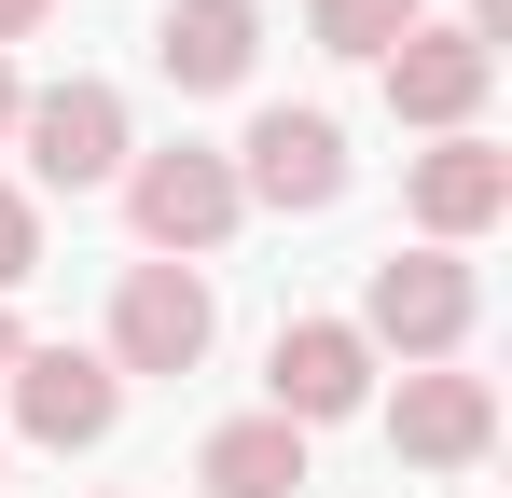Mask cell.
I'll return each instance as SVG.
<instances>
[{"label":"cell","mask_w":512,"mask_h":498,"mask_svg":"<svg viewBox=\"0 0 512 498\" xmlns=\"http://www.w3.org/2000/svg\"><path fill=\"white\" fill-rule=\"evenodd\" d=\"M14 153H28V194H97V180H125V97L97 70L70 83H28V111H14Z\"/></svg>","instance_id":"3"},{"label":"cell","mask_w":512,"mask_h":498,"mask_svg":"<svg viewBox=\"0 0 512 498\" xmlns=\"http://www.w3.org/2000/svg\"><path fill=\"white\" fill-rule=\"evenodd\" d=\"M42 14H56V0H0V56H14V42H28Z\"/></svg>","instance_id":"16"},{"label":"cell","mask_w":512,"mask_h":498,"mask_svg":"<svg viewBox=\"0 0 512 498\" xmlns=\"http://www.w3.org/2000/svg\"><path fill=\"white\" fill-rule=\"evenodd\" d=\"M222 166H236V194H250V208H277V222H319V208L346 194V125L319 111V97H263V111H250V139H236Z\"/></svg>","instance_id":"4"},{"label":"cell","mask_w":512,"mask_h":498,"mask_svg":"<svg viewBox=\"0 0 512 498\" xmlns=\"http://www.w3.org/2000/svg\"><path fill=\"white\" fill-rule=\"evenodd\" d=\"M402 28H429V0H319L305 14V42H333V56H388Z\"/></svg>","instance_id":"13"},{"label":"cell","mask_w":512,"mask_h":498,"mask_svg":"<svg viewBox=\"0 0 512 498\" xmlns=\"http://www.w3.org/2000/svg\"><path fill=\"white\" fill-rule=\"evenodd\" d=\"M14 429L42 443V457H84L125 429V374L97 360V346H28L14 360Z\"/></svg>","instance_id":"7"},{"label":"cell","mask_w":512,"mask_h":498,"mask_svg":"<svg viewBox=\"0 0 512 498\" xmlns=\"http://www.w3.org/2000/svg\"><path fill=\"white\" fill-rule=\"evenodd\" d=\"M14 111H28V83H14V56H0V139H14Z\"/></svg>","instance_id":"18"},{"label":"cell","mask_w":512,"mask_h":498,"mask_svg":"<svg viewBox=\"0 0 512 498\" xmlns=\"http://www.w3.org/2000/svg\"><path fill=\"white\" fill-rule=\"evenodd\" d=\"M14 360H28V319H14V305H0V388H14Z\"/></svg>","instance_id":"17"},{"label":"cell","mask_w":512,"mask_h":498,"mask_svg":"<svg viewBox=\"0 0 512 498\" xmlns=\"http://www.w3.org/2000/svg\"><path fill=\"white\" fill-rule=\"evenodd\" d=\"M194 485H208V498H291V485H305V429H277V415H222V429L194 443Z\"/></svg>","instance_id":"12"},{"label":"cell","mask_w":512,"mask_h":498,"mask_svg":"<svg viewBox=\"0 0 512 498\" xmlns=\"http://www.w3.org/2000/svg\"><path fill=\"white\" fill-rule=\"evenodd\" d=\"M402 208H416V249H471L485 222H512V153L471 125V139H429L416 180H402Z\"/></svg>","instance_id":"9"},{"label":"cell","mask_w":512,"mask_h":498,"mask_svg":"<svg viewBox=\"0 0 512 498\" xmlns=\"http://www.w3.org/2000/svg\"><path fill=\"white\" fill-rule=\"evenodd\" d=\"M360 402H374V346L346 319H277V346H263V415H277V429H346Z\"/></svg>","instance_id":"6"},{"label":"cell","mask_w":512,"mask_h":498,"mask_svg":"<svg viewBox=\"0 0 512 498\" xmlns=\"http://www.w3.org/2000/svg\"><path fill=\"white\" fill-rule=\"evenodd\" d=\"M222 346V305H208V263H125V291H111V374H194Z\"/></svg>","instance_id":"5"},{"label":"cell","mask_w":512,"mask_h":498,"mask_svg":"<svg viewBox=\"0 0 512 498\" xmlns=\"http://www.w3.org/2000/svg\"><path fill=\"white\" fill-rule=\"evenodd\" d=\"M457 28H471V42H485V56H499V42H512V0H471V14H457Z\"/></svg>","instance_id":"15"},{"label":"cell","mask_w":512,"mask_h":498,"mask_svg":"<svg viewBox=\"0 0 512 498\" xmlns=\"http://www.w3.org/2000/svg\"><path fill=\"white\" fill-rule=\"evenodd\" d=\"M388 443H402V471H485V443H499V388L457 374V360H416L402 402H388Z\"/></svg>","instance_id":"8"},{"label":"cell","mask_w":512,"mask_h":498,"mask_svg":"<svg viewBox=\"0 0 512 498\" xmlns=\"http://www.w3.org/2000/svg\"><path fill=\"white\" fill-rule=\"evenodd\" d=\"M125 222H139V263H208L250 222V194L208 139H167V153H125Z\"/></svg>","instance_id":"1"},{"label":"cell","mask_w":512,"mask_h":498,"mask_svg":"<svg viewBox=\"0 0 512 498\" xmlns=\"http://www.w3.org/2000/svg\"><path fill=\"white\" fill-rule=\"evenodd\" d=\"M374 70H388V111H402V125H429V139H471V111H485L499 56H485L471 28H402Z\"/></svg>","instance_id":"10"},{"label":"cell","mask_w":512,"mask_h":498,"mask_svg":"<svg viewBox=\"0 0 512 498\" xmlns=\"http://www.w3.org/2000/svg\"><path fill=\"white\" fill-rule=\"evenodd\" d=\"M471 319H485V277L457 263V249H388L374 277H360V346H402V374L416 360H457L471 346Z\"/></svg>","instance_id":"2"},{"label":"cell","mask_w":512,"mask_h":498,"mask_svg":"<svg viewBox=\"0 0 512 498\" xmlns=\"http://www.w3.org/2000/svg\"><path fill=\"white\" fill-rule=\"evenodd\" d=\"M153 70L180 97H236L263 70V0H167L153 14Z\"/></svg>","instance_id":"11"},{"label":"cell","mask_w":512,"mask_h":498,"mask_svg":"<svg viewBox=\"0 0 512 498\" xmlns=\"http://www.w3.org/2000/svg\"><path fill=\"white\" fill-rule=\"evenodd\" d=\"M28 277H42V194H28V180H0V305H14Z\"/></svg>","instance_id":"14"}]
</instances>
